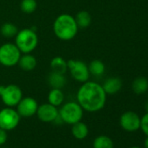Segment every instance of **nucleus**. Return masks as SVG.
<instances>
[{"label":"nucleus","instance_id":"23","mask_svg":"<svg viewBox=\"0 0 148 148\" xmlns=\"http://www.w3.org/2000/svg\"><path fill=\"white\" fill-rule=\"evenodd\" d=\"M38 4L36 0H22L20 3V9L24 13L32 14L37 9Z\"/></svg>","mask_w":148,"mask_h":148},{"label":"nucleus","instance_id":"16","mask_svg":"<svg viewBox=\"0 0 148 148\" xmlns=\"http://www.w3.org/2000/svg\"><path fill=\"white\" fill-rule=\"evenodd\" d=\"M47 99H48V103L58 107L63 105L64 100V95L61 89L51 88V90L48 93Z\"/></svg>","mask_w":148,"mask_h":148},{"label":"nucleus","instance_id":"14","mask_svg":"<svg viewBox=\"0 0 148 148\" xmlns=\"http://www.w3.org/2000/svg\"><path fill=\"white\" fill-rule=\"evenodd\" d=\"M71 125V134L76 139L82 140L87 137L89 133V128L86 124L82 121H79Z\"/></svg>","mask_w":148,"mask_h":148},{"label":"nucleus","instance_id":"20","mask_svg":"<svg viewBox=\"0 0 148 148\" xmlns=\"http://www.w3.org/2000/svg\"><path fill=\"white\" fill-rule=\"evenodd\" d=\"M88 69H89L91 75H92L94 77H101L105 73L106 65L101 60L94 59V60L91 61V63L89 64Z\"/></svg>","mask_w":148,"mask_h":148},{"label":"nucleus","instance_id":"6","mask_svg":"<svg viewBox=\"0 0 148 148\" xmlns=\"http://www.w3.org/2000/svg\"><path fill=\"white\" fill-rule=\"evenodd\" d=\"M0 98L2 102L8 107H14L23 98L21 88L17 85L0 86Z\"/></svg>","mask_w":148,"mask_h":148},{"label":"nucleus","instance_id":"1","mask_svg":"<svg viewBox=\"0 0 148 148\" xmlns=\"http://www.w3.org/2000/svg\"><path fill=\"white\" fill-rule=\"evenodd\" d=\"M106 96L101 85L88 80L79 87L77 92V100L84 111L96 112L105 107Z\"/></svg>","mask_w":148,"mask_h":148},{"label":"nucleus","instance_id":"21","mask_svg":"<svg viewBox=\"0 0 148 148\" xmlns=\"http://www.w3.org/2000/svg\"><path fill=\"white\" fill-rule=\"evenodd\" d=\"M18 32V29L17 25L10 22H6L3 24L1 27H0V33H1V35L5 38H15Z\"/></svg>","mask_w":148,"mask_h":148},{"label":"nucleus","instance_id":"4","mask_svg":"<svg viewBox=\"0 0 148 148\" xmlns=\"http://www.w3.org/2000/svg\"><path fill=\"white\" fill-rule=\"evenodd\" d=\"M84 115V110L78 102H67L58 110V116L63 123L73 125L81 121Z\"/></svg>","mask_w":148,"mask_h":148},{"label":"nucleus","instance_id":"25","mask_svg":"<svg viewBox=\"0 0 148 148\" xmlns=\"http://www.w3.org/2000/svg\"><path fill=\"white\" fill-rule=\"evenodd\" d=\"M8 140V134L7 131L0 128V146L5 145Z\"/></svg>","mask_w":148,"mask_h":148},{"label":"nucleus","instance_id":"17","mask_svg":"<svg viewBox=\"0 0 148 148\" xmlns=\"http://www.w3.org/2000/svg\"><path fill=\"white\" fill-rule=\"evenodd\" d=\"M50 66L51 71L61 73V74H64L68 71L67 61L60 56L54 57L50 63Z\"/></svg>","mask_w":148,"mask_h":148},{"label":"nucleus","instance_id":"24","mask_svg":"<svg viewBox=\"0 0 148 148\" xmlns=\"http://www.w3.org/2000/svg\"><path fill=\"white\" fill-rule=\"evenodd\" d=\"M140 130L145 136H148V112L140 118Z\"/></svg>","mask_w":148,"mask_h":148},{"label":"nucleus","instance_id":"26","mask_svg":"<svg viewBox=\"0 0 148 148\" xmlns=\"http://www.w3.org/2000/svg\"><path fill=\"white\" fill-rule=\"evenodd\" d=\"M144 145H145V148H148V136H146V138L144 141Z\"/></svg>","mask_w":148,"mask_h":148},{"label":"nucleus","instance_id":"15","mask_svg":"<svg viewBox=\"0 0 148 148\" xmlns=\"http://www.w3.org/2000/svg\"><path fill=\"white\" fill-rule=\"evenodd\" d=\"M48 83L51 88L62 89L66 84V79L64 74L51 71L48 77Z\"/></svg>","mask_w":148,"mask_h":148},{"label":"nucleus","instance_id":"3","mask_svg":"<svg viewBox=\"0 0 148 148\" xmlns=\"http://www.w3.org/2000/svg\"><path fill=\"white\" fill-rule=\"evenodd\" d=\"M15 45L21 53H32L38 45V38L35 30L25 28L18 31L15 36Z\"/></svg>","mask_w":148,"mask_h":148},{"label":"nucleus","instance_id":"9","mask_svg":"<svg viewBox=\"0 0 148 148\" xmlns=\"http://www.w3.org/2000/svg\"><path fill=\"white\" fill-rule=\"evenodd\" d=\"M119 125L121 128L125 132H137L140 129V117L135 112H125L119 118Z\"/></svg>","mask_w":148,"mask_h":148},{"label":"nucleus","instance_id":"29","mask_svg":"<svg viewBox=\"0 0 148 148\" xmlns=\"http://www.w3.org/2000/svg\"><path fill=\"white\" fill-rule=\"evenodd\" d=\"M4 148H5V147H4Z\"/></svg>","mask_w":148,"mask_h":148},{"label":"nucleus","instance_id":"18","mask_svg":"<svg viewBox=\"0 0 148 148\" xmlns=\"http://www.w3.org/2000/svg\"><path fill=\"white\" fill-rule=\"evenodd\" d=\"M79 29H86L92 24V16L87 11H80L74 17Z\"/></svg>","mask_w":148,"mask_h":148},{"label":"nucleus","instance_id":"10","mask_svg":"<svg viewBox=\"0 0 148 148\" xmlns=\"http://www.w3.org/2000/svg\"><path fill=\"white\" fill-rule=\"evenodd\" d=\"M38 104L37 100L32 97L22 98L17 105V112L21 118H30L37 113Z\"/></svg>","mask_w":148,"mask_h":148},{"label":"nucleus","instance_id":"5","mask_svg":"<svg viewBox=\"0 0 148 148\" xmlns=\"http://www.w3.org/2000/svg\"><path fill=\"white\" fill-rule=\"evenodd\" d=\"M22 53L13 43H5L0 46V64L5 67L18 64Z\"/></svg>","mask_w":148,"mask_h":148},{"label":"nucleus","instance_id":"8","mask_svg":"<svg viewBox=\"0 0 148 148\" xmlns=\"http://www.w3.org/2000/svg\"><path fill=\"white\" fill-rule=\"evenodd\" d=\"M21 117L13 107L3 108L0 110V128L7 132L14 130L19 124Z\"/></svg>","mask_w":148,"mask_h":148},{"label":"nucleus","instance_id":"19","mask_svg":"<svg viewBox=\"0 0 148 148\" xmlns=\"http://www.w3.org/2000/svg\"><path fill=\"white\" fill-rule=\"evenodd\" d=\"M132 89L136 94H144L148 91V79L145 77L136 78L132 84Z\"/></svg>","mask_w":148,"mask_h":148},{"label":"nucleus","instance_id":"12","mask_svg":"<svg viewBox=\"0 0 148 148\" xmlns=\"http://www.w3.org/2000/svg\"><path fill=\"white\" fill-rule=\"evenodd\" d=\"M106 95H113L119 92L122 88V81L120 79L113 77L107 79L102 85Z\"/></svg>","mask_w":148,"mask_h":148},{"label":"nucleus","instance_id":"28","mask_svg":"<svg viewBox=\"0 0 148 148\" xmlns=\"http://www.w3.org/2000/svg\"><path fill=\"white\" fill-rule=\"evenodd\" d=\"M130 148H141V147H139V146H132Z\"/></svg>","mask_w":148,"mask_h":148},{"label":"nucleus","instance_id":"27","mask_svg":"<svg viewBox=\"0 0 148 148\" xmlns=\"http://www.w3.org/2000/svg\"><path fill=\"white\" fill-rule=\"evenodd\" d=\"M145 109H146V112H148V103L146 104V106H145Z\"/></svg>","mask_w":148,"mask_h":148},{"label":"nucleus","instance_id":"7","mask_svg":"<svg viewBox=\"0 0 148 148\" xmlns=\"http://www.w3.org/2000/svg\"><path fill=\"white\" fill-rule=\"evenodd\" d=\"M67 66L71 76L74 80L82 84L89 80L91 74L88 69V65L84 61L70 59L67 61Z\"/></svg>","mask_w":148,"mask_h":148},{"label":"nucleus","instance_id":"22","mask_svg":"<svg viewBox=\"0 0 148 148\" xmlns=\"http://www.w3.org/2000/svg\"><path fill=\"white\" fill-rule=\"evenodd\" d=\"M93 148H114L112 139L106 135H99L93 140Z\"/></svg>","mask_w":148,"mask_h":148},{"label":"nucleus","instance_id":"2","mask_svg":"<svg viewBox=\"0 0 148 148\" xmlns=\"http://www.w3.org/2000/svg\"><path fill=\"white\" fill-rule=\"evenodd\" d=\"M79 27L74 17L70 14H60L53 23V32L55 36L63 41H70L78 34Z\"/></svg>","mask_w":148,"mask_h":148},{"label":"nucleus","instance_id":"13","mask_svg":"<svg viewBox=\"0 0 148 148\" xmlns=\"http://www.w3.org/2000/svg\"><path fill=\"white\" fill-rule=\"evenodd\" d=\"M37 63V59L33 55H32L31 53H25L24 55H21L18 64L23 71H31L36 68Z\"/></svg>","mask_w":148,"mask_h":148},{"label":"nucleus","instance_id":"11","mask_svg":"<svg viewBox=\"0 0 148 148\" xmlns=\"http://www.w3.org/2000/svg\"><path fill=\"white\" fill-rule=\"evenodd\" d=\"M36 114L42 122L51 123L56 121L58 117V109L50 103H45L38 106Z\"/></svg>","mask_w":148,"mask_h":148}]
</instances>
